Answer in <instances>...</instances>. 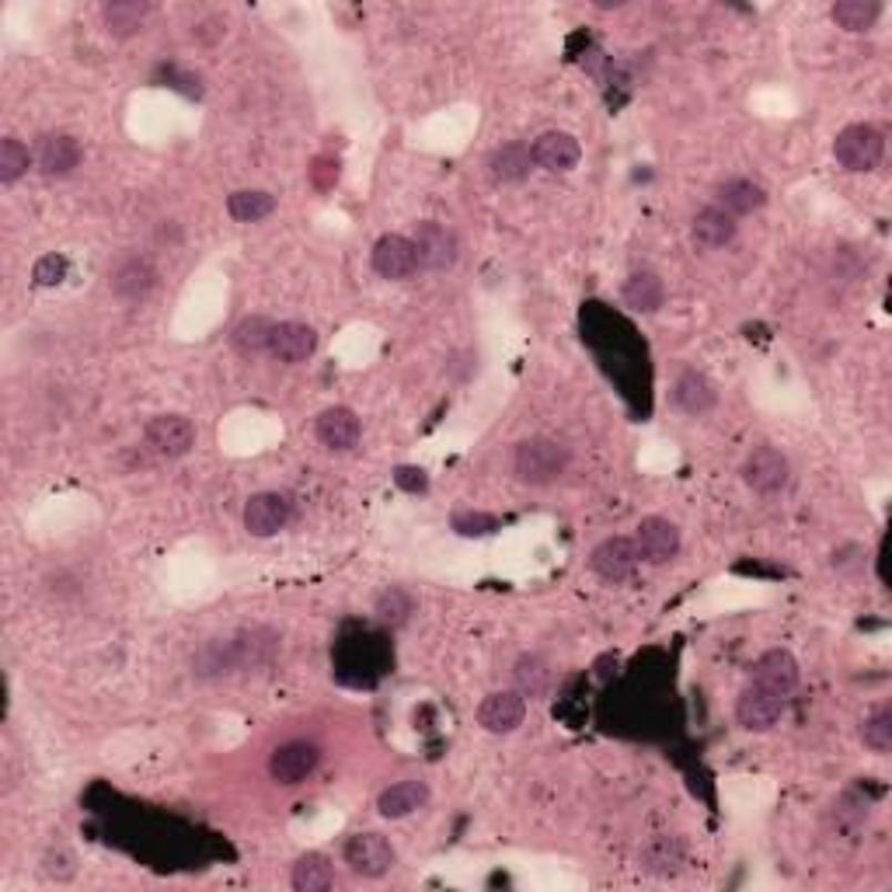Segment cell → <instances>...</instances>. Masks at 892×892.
Listing matches in <instances>:
<instances>
[{
    "label": "cell",
    "mask_w": 892,
    "mask_h": 892,
    "mask_svg": "<svg viewBox=\"0 0 892 892\" xmlns=\"http://www.w3.org/2000/svg\"><path fill=\"white\" fill-rule=\"evenodd\" d=\"M568 447H562L558 440L547 437H534L523 440L513 453V471L523 485H551L568 471Z\"/></svg>",
    "instance_id": "1"
},
{
    "label": "cell",
    "mask_w": 892,
    "mask_h": 892,
    "mask_svg": "<svg viewBox=\"0 0 892 892\" xmlns=\"http://www.w3.org/2000/svg\"><path fill=\"white\" fill-rule=\"evenodd\" d=\"M882 154H885V140L868 123L843 126L833 140V157L840 161V167H848V172H875L882 164Z\"/></svg>",
    "instance_id": "2"
},
{
    "label": "cell",
    "mask_w": 892,
    "mask_h": 892,
    "mask_svg": "<svg viewBox=\"0 0 892 892\" xmlns=\"http://www.w3.org/2000/svg\"><path fill=\"white\" fill-rule=\"evenodd\" d=\"M785 718V694L750 684L736 701V721L746 732H770Z\"/></svg>",
    "instance_id": "3"
},
{
    "label": "cell",
    "mask_w": 892,
    "mask_h": 892,
    "mask_svg": "<svg viewBox=\"0 0 892 892\" xmlns=\"http://www.w3.org/2000/svg\"><path fill=\"white\" fill-rule=\"evenodd\" d=\"M321 763V750L315 742H307V739H289L283 746H276L273 757H269V778L276 785H300L307 781L310 775L318 770Z\"/></svg>",
    "instance_id": "4"
},
{
    "label": "cell",
    "mask_w": 892,
    "mask_h": 892,
    "mask_svg": "<svg viewBox=\"0 0 892 892\" xmlns=\"http://www.w3.org/2000/svg\"><path fill=\"white\" fill-rule=\"evenodd\" d=\"M346 864L363 879H380L394 868V848L380 833H352L346 840Z\"/></svg>",
    "instance_id": "5"
},
{
    "label": "cell",
    "mask_w": 892,
    "mask_h": 892,
    "mask_svg": "<svg viewBox=\"0 0 892 892\" xmlns=\"http://www.w3.org/2000/svg\"><path fill=\"white\" fill-rule=\"evenodd\" d=\"M422 269L419 265V248L412 237L404 234H383L373 245V273L380 279H408Z\"/></svg>",
    "instance_id": "6"
},
{
    "label": "cell",
    "mask_w": 892,
    "mask_h": 892,
    "mask_svg": "<svg viewBox=\"0 0 892 892\" xmlns=\"http://www.w3.org/2000/svg\"><path fill=\"white\" fill-rule=\"evenodd\" d=\"M742 481L760 495H775L791 481L788 457L775 447H757L742 464Z\"/></svg>",
    "instance_id": "7"
},
{
    "label": "cell",
    "mask_w": 892,
    "mask_h": 892,
    "mask_svg": "<svg viewBox=\"0 0 892 892\" xmlns=\"http://www.w3.org/2000/svg\"><path fill=\"white\" fill-rule=\"evenodd\" d=\"M638 558L648 565H666L680 554V530L666 516H645L635 530Z\"/></svg>",
    "instance_id": "8"
},
{
    "label": "cell",
    "mask_w": 892,
    "mask_h": 892,
    "mask_svg": "<svg viewBox=\"0 0 892 892\" xmlns=\"http://www.w3.org/2000/svg\"><path fill=\"white\" fill-rule=\"evenodd\" d=\"M294 520V502L283 492H258L245 505V530L252 537H273Z\"/></svg>",
    "instance_id": "9"
},
{
    "label": "cell",
    "mask_w": 892,
    "mask_h": 892,
    "mask_svg": "<svg viewBox=\"0 0 892 892\" xmlns=\"http://www.w3.org/2000/svg\"><path fill=\"white\" fill-rule=\"evenodd\" d=\"M530 157L547 175H565L578 164L583 157V147H578V140L572 133H562V130H547L534 140V147H530Z\"/></svg>",
    "instance_id": "10"
},
{
    "label": "cell",
    "mask_w": 892,
    "mask_h": 892,
    "mask_svg": "<svg viewBox=\"0 0 892 892\" xmlns=\"http://www.w3.org/2000/svg\"><path fill=\"white\" fill-rule=\"evenodd\" d=\"M638 547L635 537H607L604 544H596L589 554V565L599 578L607 583H624L635 568H638Z\"/></svg>",
    "instance_id": "11"
},
{
    "label": "cell",
    "mask_w": 892,
    "mask_h": 892,
    "mask_svg": "<svg viewBox=\"0 0 892 892\" xmlns=\"http://www.w3.org/2000/svg\"><path fill=\"white\" fill-rule=\"evenodd\" d=\"M416 248H419V265L422 269H432V273H443L450 269V265L457 262V252H461V245H457V234L443 224H419L416 227Z\"/></svg>",
    "instance_id": "12"
},
{
    "label": "cell",
    "mask_w": 892,
    "mask_h": 892,
    "mask_svg": "<svg viewBox=\"0 0 892 892\" xmlns=\"http://www.w3.org/2000/svg\"><path fill=\"white\" fill-rule=\"evenodd\" d=\"M523 715H526V697L520 690H495L478 708L481 729L495 732V736H505L516 726H523Z\"/></svg>",
    "instance_id": "13"
},
{
    "label": "cell",
    "mask_w": 892,
    "mask_h": 892,
    "mask_svg": "<svg viewBox=\"0 0 892 892\" xmlns=\"http://www.w3.org/2000/svg\"><path fill=\"white\" fill-rule=\"evenodd\" d=\"M35 164L45 178H63L81 164V143L70 133H45L35 147Z\"/></svg>",
    "instance_id": "14"
},
{
    "label": "cell",
    "mask_w": 892,
    "mask_h": 892,
    "mask_svg": "<svg viewBox=\"0 0 892 892\" xmlns=\"http://www.w3.org/2000/svg\"><path fill=\"white\" fill-rule=\"evenodd\" d=\"M318 440L321 447L335 450V453H346L359 443V432H363V426H359V416L352 412V408L346 404H335V408H325V412L318 416Z\"/></svg>",
    "instance_id": "15"
},
{
    "label": "cell",
    "mask_w": 892,
    "mask_h": 892,
    "mask_svg": "<svg viewBox=\"0 0 892 892\" xmlns=\"http://www.w3.org/2000/svg\"><path fill=\"white\" fill-rule=\"evenodd\" d=\"M147 443L161 457H185L192 447H196V426H192L185 416H157L147 426Z\"/></svg>",
    "instance_id": "16"
},
{
    "label": "cell",
    "mask_w": 892,
    "mask_h": 892,
    "mask_svg": "<svg viewBox=\"0 0 892 892\" xmlns=\"http://www.w3.org/2000/svg\"><path fill=\"white\" fill-rule=\"evenodd\" d=\"M318 349V331L304 325V321H283L273 328V342L269 356H276L279 363H304Z\"/></svg>",
    "instance_id": "17"
},
{
    "label": "cell",
    "mask_w": 892,
    "mask_h": 892,
    "mask_svg": "<svg viewBox=\"0 0 892 892\" xmlns=\"http://www.w3.org/2000/svg\"><path fill=\"white\" fill-rule=\"evenodd\" d=\"M157 283V273H154V265L151 258H140V255H130L123 258L112 269L109 276V286H112V294L115 297H123V300H140V297H147L151 289Z\"/></svg>",
    "instance_id": "18"
},
{
    "label": "cell",
    "mask_w": 892,
    "mask_h": 892,
    "mask_svg": "<svg viewBox=\"0 0 892 892\" xmlns=\"http://www.w3.org/2000/svg\"><path fill=\"white\" fill-rule=\"evenodd\" d=\"M753 684L788 697L794 687H799V663H794V656L785 653V648H770V653H763L753 663Z\"/></svg>",
    "instance_id": "19"
},
{
    "label": "cell",
    "mask_w": 892,
    "mask_h": 892,
    "mask_svg": "<svg viewBox=\"0 0 892 892\" xmlns=\"http://www.w3.org/2000/svg\"><path fill=\"white\" fill-rule=\"evenodd\" d=\"M690 237H694V245L701 248V252H718V248H726L729 240L736 237V216L726 213L721 206H705L701 213L694 216Z\"/></svg>",
    "instance_id": "20"
},
{
    "label": "cell",
    "mask_w": 892,
    "mask_h": 892,
    "mask_svg": "<svg viewBox=\"0 0 892 892\" xmlns=\"http://www.w3.org/2000/svg\"><path fill=\"white\" fill-rule=\"evenodd\" d=\"M680 864H684V843L677 837H653V840H645L642 843V851H638V868L648 875H677L680 872Z\"/></svg>",
    "instance_id": "21"
},
{
    "label": "cell",
    "mask_w": 892,
    "mask_h": 892,
    "mask_svg": "<svg viewBox=\"0 0 892 892\" xmlns=\"http://www.w3.org/2000/svg\"><path fill=\"white\" fill-rule=\"evenodd\" d=\"M715 388H711V380L705 373H697V370H684L677 377V383H673V404L680 408V412L687 416H705L715 408Z\"/></svg>",
    "instance_id": "22"
},
{
    "label": "cell",
    "mask_w": 892,
    "mask_h": 892,
    "mask_svg": "<svg viewBox=\"0 0 892 892\" xmlns=\"http://www.w3.org/2000/svg\"><path fill=\"white\" fill-rule=\"evenodd\" d=\"M276 653H279V635L273 628H252L234 638L237 669H258L265 663H273Z\"/></svg>",
    "instance_id": "23"
},
{
    "label": "cell",
    "mask_w": 892,
    "mask_h": 892,
    "mask_svg": "<svg viewBox=\"0 0 892 892\" xmlns=\"http://www.w3.org/2000/svg\"><path fill=\"white\" fill-rule=\"evenodd\" d=\"M426 802H429V788H426V781H398V785H391V788H383V791H380L377 809H380L383 819H404V816L419 812Z\"/></svg>",
    "instance_id": "24"
},
{
    "label": "cell",
    "mask_w": 892,
    "mask_h": 892,
    "mask_svg": "<svg viewBox=\"0 0 892 892\" xmlns=\"http://www.w3.org/2000/svg\"><path fill=\"white\" fill-rule=\"evenodd\" d=\"M147 18H151V4H147V0H112V4L102 8V21H105L109 35H115V39L136 35Z\"/></svg>",
    "instance_id": "25"
},
{
    "label": "cell",
    "mask_w": 892,
    "mask_h": 892,
    "mask_svg": "<svg viewBox=\"0 0 892 892\" xmlns=\"http://www.w3.org/2000/svg\"><path fill=\"white\" fill-rule=\"evenodd\" d=\"M763 203H767L763 185H757L753 178H729L726 185H718V203L715 206H721L732 216H746V213H757Z\"/></svg>",
    "instance_id": "26"
},
{
    "label": "cell",
    "mask_w": 892,
    "mask_h": 892,
    "mask_svg": "<svg viewBox=\"0 0 892 892\" xmlns=\"http://www.w3.org/2000/svg\"><path fill=\"white\" fill-rule=\"evenodd\" d=\"M534 167V157H530L526 143H502V147L489 157V172L495 182L510 185V182H523Z\"/></svg>",
    "instance_id": "27"
},
{
    "label": "cell",
    "mask_w": 892,
    "mask_h": 892,
    "mask_svg": "<svg viewBox=\"0 0 892 892\" xmlns=\"http://www.w3.org/2000/svg\"><path fill=\"white\" fill-rule=\"evenodd\" d=\"M663 300H666V289L656 273H635L624 283V304L638 310V315H653V310L663 307Z\"/></svg>",
    "instance_id": "28"
},
{
    "label": "cell",
    "mask_w": 892,
    "mask_h": 892,
    "mask_svg": "<svg viewBox=\"0 0 892 892\" xmlns=\"http://www.w3.org/2000/svg\"><path fill=\"white\" fill-rule=\"evenodd\" d=\"M289 882H294L297 892H325L335 882V868L325 854H304V858H297Z\"/></svg>",
    "instance_id": "29"
},
{
    "label": "cell",
    "mask_w": 892,
    "mask_h": 892,
    "mask_svg": "<svg viewBox=\"0 0 892 892\" xmlns=\"http://www.w3.org/2000/svg\"><path fill=\"white\" fill-rule=\"evenodd\" d=\"M234 669H237L234 638L227 642L213 638L199 648L196 659H192V673H196V677H224V673H234Z\"/></svg>",
    "instance_id": "30"
},
{
    "label": "cell",
    "mask_w": 892,
    "mask_h": 892,
    "mask_svg": "<svg viewBox=\"0 0 892 892\" xmlns=\"http://www.w3.org/2000/svg\"><path fill=\"white\" fill-rule=\"evenodd\" d=\"M830 14L843 32H868L875 29L882 4L879 0H837Z\"/></svg>",
    "instance_id": "31"
},
{
    "label": "cell",
    "mask_w": 892,
    "mask_h": 892,
    "mask_svg": "<svg viewBox=\"0 0 892 892\" xmlns=\"http://www.w3.org/2000/svg\"><path fill=\"white\" fill-rule=\"evenodd\" d=\"M273 209H276V199L269 196V192H262V188H240L227 199V213L234 216L237 224H258Z\"/></svg>",
    "instance_id": "32"
},
{
    "label": "cell",
    "mask_w": 892,
    "mask_h": 892,
    "mask_svg": "<svg viewBox=\"0 0 892 892\" xmlns=\"http://www.w3.org/2000/svg\"><path fill=\"white\" fill-rule=\"evenodd\" d=\"M273 321L269 318H245L234 335H230V342L237 352H245V356H262V352H269V342H273Z\"/></svg>",
    "instance_id": "33"
},
{
    "label": "cell",
    "mask_w": 892,
    "mask_h": 892,
    "mask_svg": "<svg viewBox=\"0 0 892 892\" xmlns=\"http://www.w3.org/2000/svg\"><path fill=\"white\" fill-rule=\"evenodd\" d=\"M513 680H516V690L523 697H544L551 687V669L537 656H523L513 669Z\"/></svg>",
    "instance_id": "34"
},
{
    "label": "cell",
    "mask_w": 892,
    "mask_h": 892,
    "mask_svg": "<svg viewBox=\"0 0 892 892\" xmlns=\"http://www.w3.org/2000/svg\"><path fill=\"white\" fill-rule=\"evenodd\" d=\"M29 167H32V151L25 147V143H21L18 136L0 140V182L14 185Z\"/></svg>",
    "instance_id": "35"
},
{
    "label": "cell",
    "mask_w": 892,
    "mask_h": 892,
    "mask_svg": "<svg viewBox=\"0 0 892 892\" xmlns=\"http://www.w3.org/2000/svg\"><path fill=\"white\" fill-rule=\"evenodd\" d=\"M861 742L868 746V750H875V753L892 750V708L889 705L875 708L872 715L861 721Z\"/></svg>",
    "instance_id": "36"
},
{
    "label": "cell",
    "mask_w": 892,
    "mask_h": 892,
    "mask_svg": "<svg viewBox=\"0 0 892 892\" xmlns=\"http://www.w3.org/2000/svg\"><path fill=\"white\" fill-rule=\"evenodd\" d=\"M412 611H416L412 596H408L404 589H398V586L383 589V593L377 596V617H380V621H388V624H404Z\"/></svg>",
    "instance_id": "37"
},
{
    "label": "cell",
    "mask_w": 892,
    "mask_h": 892,
    "mask_svg": "<svg viewBox=\"0 0 892 892\" xmlns=\"http://www.w3.org/2000/svg\"><path fill=\"white\" fill-rule=\"evenodd\" d=\"M450 526L457 530L461 537H489L499 530V520L492 513H478V510H464V513H453Z\"/></svg>",
    "instance_id": "38"
},
{
    "label": "cell",
    "mask_w": 892,
    "mask_h": 892,
    "mask_svg": "<svg viewBox=\"0 0 892 892\" xmlns=\"http://www.w3.org/2000/svg\"><path fill=\"white\" fill-rule=\"evenodd\" d=\"M70 273V262L63 255H42L32 269V279L35 286H60Z\"/></svg>",
    "instance_id": "39"
},
{
    "label": "cell",
    "mask_w": 892,
    "mask_h": 892,
    "mask_svg": "<svg viewBox=\"0 0 892 892\" xmlns=\"http://www.w3.org/2000/svg\"><path fill=\"white\" fill-rule=\"evenodd\" d=\"M394 485H398L401 492H412V495H419V492H426V489H429V474H426L422 468L401 464V468L394 471Z\"/></svg>",
    "instance_id": "40"
},
{
    "label": "cell",
    "mask_w": 892,
    "mask_h": 892,
    "mask_svg": "<svg viewBox=\"0 0 892 892\" xmlns=\"http://www.w3.org/2000/svg\"><path fill=\"white\" fill-rule=\"evenodd\" d=\"M864 816H868V806L858 799V794H843V799L837 802V819H840V823L858 827V823H864Z\"/></svg>",
    "instance_id": "41"
},
{
    "label": "cell",
    "mask_w": 892,
    "mask_h": 892,
    "mask_svg": "<svg viewBox=\"0 0 892 892\" xmlns=\"http://www.w3.org/2000/svg\"><path fill=\"white\" fill-rule=\"evenodd\" d=\"M45 875L60 879V882L74 879V858H70V854H50V858H45Z\"/></svg>",
    "instance_id": "42"
}]
</instances>
